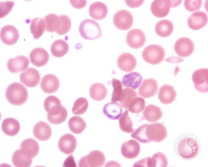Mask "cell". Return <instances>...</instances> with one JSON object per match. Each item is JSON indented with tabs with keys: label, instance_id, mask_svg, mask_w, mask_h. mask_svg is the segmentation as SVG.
Returning a JSON list of instances; mask_svg holds the SVG:
<instances>
[{
	"label": "cell",
	"instance_id": "obj_1",
	"mask_svg": "<svg viewBox=\"0 0 208 167\" xmlns=\"http://www.w3.org/2000/svg\"><path fill=\"white\" fill-rule=\"evenodd\" d=\"M137 136L141 143H147L152 141L159 142L166 137L167 130L161 123L144 124L139 127Z\"/></svg>",
	"mask_w": 208,
	"mask_h": 167
},
{
	"label": "cell",
	"instance_id": "obj_2",
	"mask_svg": "<svg viewBox=\"0 0 208 167\" xmlns=\"http://www.w3.org/2000/svg\"><path fill=\"white\" fill-rule=\"evenodd\" d=\"M7 101L15 105H20L26 101L28 93L26 88L21 83L15 82L9 84L5 92Z\"/></svg>",
	"mask_w": 208,
	"mask_h": 167
},
{
	"label": "cell",
	"instance_id": "obj_3",
	"mask_svg": "<svg viewBox=\"0 0 208 167\" xmlns=\"http://www.w3.org/2000/svg\"><path fill=\"white\" fill-rule=\"evenodd\" d=\"M79 31L81 37L87 40L95 39L102 36L101 29L96 21L87 19L80 24Z\"/></svg>",
	"mask_w": 208,
	"mask_h": 167
},
{
	"label": "cell",
	"instance_id": "obj_4",
	"mask_svg": "<svg viewBox=\"0 0 208 167\" xmlns=\"http://www.w3.org/2000/svg\"><path fill=\"white\" fill-rule=\"evenodd\" d=\"M199 150L198 144L194 139L185 137L181 140L178 145V151L180 155L185 159H190L195 157Z\"/></svg>",
	"mask_w": 208,
	"mask_h": 167
},
{
	"label": "cell",
	"instance_id": "obj_5",
	"mask_svg": "<svg viewBox=\"0 0 208 167\" xmlns=\"http://www.w3.org/2000/svg\"><path fill=\"white\" fill-rule=\"evenodd\" d=\"M165 56V51L162 47L155 44L147 46L142 53V56L144 61L152 65L160 63L164 60Z\"/></svg>",
	"mask_w": 208,
	"mask_h": 167
},
{
	"label": "cell",
	"instance_id": "obj_6",
	"mask_svg": "<svg viewBox=\"0 0 208 167\" xmlns=\"http://www.w3.org/2000/svg\"><path fill=\"white\" fill-rule=\"evenodd\" d=\"M106 161L105 156L101 151L94 150L79 160V167H100L102 166Z\"/></svg>",
	"mask_w": 208,
	"mask_h": 167
},
{
	"label": "cell",
	"instance_id": "obj_7",
	"mask_svg": "<svg viewBox=\"0 0 208 167\" xmlns=\"http://www.w3.org/2000/svg\"><path fill=\"white\" fill-rule=\"evenodd\" d=\"M133 17L129 11L121 10L117 11L113 18V23L118 29L127 30L132 26L133 23Z\"/></svg>",
	"mask_w": 208,
	"mask_h": 167
},
{
	"label": "cell",
	"instance_id": "obj_8",
	"mask_svg": "<svg viewBox=\"0 0 208 167\" xmlns=\"http://www.w3.org/2000/svg\"><path fill=\"white\" fill-rule=\"evenodd\" d=\"M208 68H201L195 71L192 79L196 89L199 92H208Z\"/></svg>",
	"mask_w": 208,
	"mask_h": 167
},
{
	"label": "cell",
	"instance_id": "obj_9",
	"mask_svg": "<svg viewBox=\"0 0 208 167\" xmlns=\"http://www.w3.org/2000/svg\"><path fill=\"white\" fill-rule=\"evenodd\" d=\"M171 0H155L153 1L151 5V10L155 17L162 18L169 13L171 7L175 6Z\"/></svg>",
	"mask_w": 208,
	"mask_h": 167
},
{
	"label": "cell",
	"instance_id": "obj_10",
	"mask_svg": "<svg viewBox=\"0 0 208 167\" xmlns=\"http://www.w3.org/2000/svg\"><path fill=\"white\" fill-rule=\"evenodd\" d=\"M194 49L193 42L189 38L184 37L180 38L175 42L174 50L179 56L186 57L190 55Z\"/></svg>",
	"mask_w": 208,
	"mask_h": 167
},
{
	"label": "cell",
	"instance_id": "obj_11",
	"mask_svg": "<svg viewBox=\"0 0 208 167\" xmlns=\"http://www.w3.org/2000/svg\"><path fill=\"white\" fill-rule=\"evenodd\" d=\"M145 40L144 33L142 30L138 29L130 30L126 37L127 44L131 48L134 49H138L142 47L144 45Z\"/></svg>",
	"mask_w": 208,
	"mask_h": 167
},
{
	"label": "cell",
	"instance_id": "obj_12",
	"mask_svg": "<svg viewBox=\"0 0 208 167\" xmlns=\"http://www.w3.org/2000/svg\"><path fill=\"white\" fill-rule=\"evenodd\" d=\"M40 76L38 71L33 68H29L22 72L20 75V80L26 86L32 88L39 83Z\"/></svg>",
	"mask_w": 208,
	"mask_h": 167
},
{
	"label": "cell",
	"instance_id": "obj_13",
	"mask_svg": "<svg viewBox=\"0 0 208 167\" xmlns=\"http://www.w3.org/2000/svg\"><path fill=\"white\" fill-rule=\"evenodd\" d=\"M19 37L18 30L14 26L7 25L3 27L0 31L1 41L7 45H13L16 43Z\"/></svg>",
	"mask_w": 208,
	"mask_h": 167
},
{
	"label": "cell",
	"instance_id": "obj_14",
	"mask_svg": "<svg viewBox=\"0 0 208 167\" xmlns=\"http://www.w3.org/2000/svg\"><path fill=\"white\" fill-rule=\"evenodd\" d=\"M77 145L76 138L70 134H67L62 136L58 142L59 150L63 153L69 154L75 151Z\"/></svg>",
	"mask_w": 208,
	"mask_h": 167
},
{
	"label": "cell",
	"instance_id": "obj_15",
	"mask_svg": "<svg viewBox=\"0 0 208 167\" xmlns=\"http://www.w3.org/2000/svg\"><path fill=\"white\" fill-rule=\"evenodd\" d=\"M158 90L157 81L153 78L144 79L138 89L139 94L144 98L154 96Z\"/></svg>",
	"mask_w": 208,
	"mask_h": 167
},
{
	"label": "cell",
	"instance_id": "obj_16",
	"mask_svg": "<svg viewBox=\"0 0 208 167\" xmlns=\"http://www.w3.org/2000/svg\"><path fill=\"white\" fill-rule=\"evenodd\" d=\"M121 151L123 157L127 159H132L139 155L140 151V146L137 141L131 139L122 144Z\"/></svg>",
	"mask_w": 208,
	"mask_h": 167
},
{
	"label": "cell",
	"instance_id": "obj_17",
	"mask_svg": "<svg viewBox=\"0 0 208 167\" xmlns=\"http://www.w3.org/2000/svg\"><path fill=\"white\" fill-rule=\"evenodd\" d=\"M29 61L28 58L23 55L10 58L7 63L8 69L11 73H17L25 71L28 67Z\"/></svg>",
	"mask_w": 208,
	"mask_h": 167
},
{
	"label": "cell",
	"instance_id": "obj_18",
	"mask_svg": "<svg viewBox=\"0 0 208 167\" xmlns=\"http://www.w3.org/2000/svg\"><path fill=\"white\" fill-rule=\"evenodd\" d=\"M40 85L44 92L51 94L55 92L58 89L60 82L56 76L53 74H48L42 78Z\"/></svg>",
	"mask_w": 208,
	"mask_h": 167
},
{
	"label": "cell",
	"instance_id": "obj_19",
	"mask_svg": "<svg viewBox=\"0 0 208 167\" xmlns=\"http://www.w3.org/2000/svg\"><path fill=\"white\" fill-rule=\"evenodd\" d=\"M117 65L120 70L129 73L132 71L135 68L137 61L135 57L131 54L123 53L118 58Z\"/></svg>",
	"mask_w": 208,
	"mask_h": 167
},
{
	"label": "cell",
	"instance_id": "obj_20",
	"mask_svg": "<svg viewBox=\"0 0 208 167\" xmlns=\"http://www.w3.org/2000/svg\"><path fill=\"white\" fill-rule=\"evenodd\" d=\"M29 58L31 63L37 67L44 66L48 63L49 58L48 53L44 49L36 48L30 52Z\"/></svg>",
	"mask_w": 208,
	"mask_h": 167
},
{
	"label": "cell",
	"instance_id": "obj_21",
	"mask_svg": "<svg viewBox=\"0 0 208 167\" xmlns=\"http://www.w3.org/2000/svg\"><path fill=\"white\" fill-rule=\"evenodd\" d=\"M208 21L206 13L198 11L192 13L188 17L187 23L189 27L194 30H199L205 26Z\"/></svg>",
	"mask_w": 208,
	"mask_h": 167
},
{
	"label": "cell",
	"instance_id": "obj_22",
	"mask_svg": "<svg viewBox=\"0 0 208 167\" xmlns=\"http://www.w3.org/2000/svg\"><path fill=\"white\" fill-rule=\"evenodd\" d=\"M20 150L22 154L25 156L32 158L38 154L39 146L35 140L28 138L24 140L21 142Z\"/></svg>",
	"mask_w": 208,
	"mask_h": 167
},
{
	"label": "cell",
	"instance_id": "obj_23",
	"mask_svg": "<svg viewBox=\"0 0 208 167\" xmlns=\"http://www.w3.org/2000/svg\"><path fill=\"white\" fill-rule=\"evenodd\" d=\"M67 116L66 109L61 105L54 107L48 112L47 118L52 124H59L66 120Z\"/></svg>",
	"mask_w": 208,
	"mask_h": 167
},
{
	"label": "cell",
	"instance_id": "obj_24",
	"mask_svg": "<svg viewBox=\"0 0 208 167\" xmlns=\"http://www.w3.org/2000/svg\"><path fill=\"white\" fill-rule=\"evenodd\" d=\"M33 132L34 137L41 141H46L51 137L52 131L50 126L46 122L41 121L34 126Z\"/></svg>",
	"mask_w": 208,
	"mask_h": 167
},
{
	"label": "cell",
	"instance_id": "obj_25",
	"mask_svg": "<svg viewBox=\"0 0 208 167\" xmlns=\"http://www.w3.org/2000/svg\"><path fill=\"white\" fill-rule=\"evenodd\" d=\"M177 93L174 87L167 84L161 86L159 90L158 98L162 103L171 104L176 98Z\"/></svg>",
	"mask_w": 208,
	"mask_h": 167
},
{
	"label": "cell",
	"instance_id": "obj_26",
	"mask_svg": "<svg viewBox=\"0 0 208 167\" xmlns=\"http://www.w3.org/2000/svg\"><path fill=\"white\" fill-rule=\"evenodd\" d=\"M90 16L96 20H101L105 18L108 13V9L105 4L97 1L92 4L89 8Z\"/></svg>",
	"mask_w": 208,
	"mask_h": 167
},
{
	"label": "cell",
	"instance_id": "obj_27",
	"mask_svg": "<svg viewBox=\"0 0 208 167\" xmlns=\"http://www.w3.org/2000/svg\"><path fill=\"white\" fill-rule=\"evenodd\" d=\"M122 109L118 103L111 102L106 104L102 111L108 118L112 120H117L120 118L122 113Z\"/></svg>",
	"mask_w": 208,
	"mask_h": 167
},
{
	"label": "cell",
	"instance_id": "obj_28",
	"mask_svg": "<svg viewBox=\"0 0 208 167\" xmlns=\"http://www.w3.org/2000/svg\"><path fill=\"white\" fill-rule=\"evenodd\" d=\"M2 131L6 135L13 136L19 132L20 126L19 122L16 119L8 118L4 119L1 124Z\"/></svg>",
	"mask_w": 208,
	"mask_h": 167
},
{
	"label": "cell",
	"instance_id": "obj_29",
	"mask_svg": "<svg viewBox=\"0 0 208 167\" xmlns=\"http://www.w3.org/2000/svg\"><path fill=\"white\" fill-rule=\"evenodd\" d=\"M162 115L160 108L152 104L147 106L143 113V118L151 122H155L160 120Z\"/></svg>",
	"mask_w": 208,
	"mask_h": 167
},
{
	"label": "cell",
	"instance_id": "obj_30",
	"mask_svg": "<svg viewBox=\"0 0 208 167\" xmlns=\"http://www.w3.org/2000/svg\"><path fill=\"white\" fill-rule=\"evenodd\" d=\"M174 25L170 20L164 19L159 21L155 26L156 34L162 37H168L172 33L174 30Z\"/></svg>",
	"mask_w": 208,
	"mask_h": 167
},
{
	"label": "cell",
	"instance_id": "obj_31",
	"mask_svg": "<svg viewBox=\"0 0 208 167\" xmlns=\"http://www.w3.org/2000/svg\"><path fill=\"white\" fill-rule=\"evenodd\" d=\"M108 91L105 86L102 84L96 83L92 85L89 89L90 97L93 100L100 101L106 97Z\"/></svg>",
	"mask_w": 208,
	"mask_h": 167
},
{
	"label": "cell",
	"instance_id": "obj_32",
	"mask_svg": "<svg viewBox=\"0 0 208 167\" xmlns=\"http://www.w3.org/2000/svg\"><path fill=\"white\" fill-rule=\"evenodd\" d=\"M142 79L140 73L134 72L124 75L122 79V83L124 86L131 87L136 89L141 83Z\"/></svg>",
	"mask_w": 208,
	"mask_h": 167
},
{
	"label": "cell",
	"instance_id": "obj_33",
	"mask_svg": "<svg viewBox=\"0 0 208 167\" xmlns=\"http://www.w3.org/2000/svg\"><path fill=\"white\" fill-rule=\"evenodd\" d=\"M69 49L68 43L64 40L59 39L53 43L51 47L50 51L54 56L59 58L65 55Z\"/></svg>",
	"mask_w": 208,
	"mask_h": 167
},
{
	"label": "cell",
	"instance_id": "obj_34",
	"mask_svg": "<svg viewBox=\"0 0 208 167\" xmlns=\"http://www.w3.org/2000/svg\"><path fill=\"white\" fill-rule=\"evenodd\" d=\"M44 21L46 31L53 33L56 32L59 28L61 20L59 16L54 13H50L44 17Z\"/></svg>",
	"mask_w": 208,
	"mask_h": 167
},
{
	"label": "cell",
	"instance_id": "obj_35",
	"mask_svg": "<svg viewBox=\"0 0 208 167\" xmlns=\"http://www.w3.org/2000/svg\"><path fill=\"white\" fill-rule=\"evenodd\" d=\"M45 29L44 20L36 17L33 19L31 22L30 30L33 38L37 39L43 35Z\"/></svg>",
	"mask_w": 208,
	"mask_h": 167
},
{
	"label": "cell",
	"instance_id": "obj_36",
	"mask_svg": "<svg viewBox=\"0 0 208 167\" xmlns=\"http://www.w3.org/2000/svg\"><path fill=\"white\" fill-rule=\"evenodd\" d=\"M137 96V92L133 89L129 87L124 88L122 90L119 101L122 107L127 109L132 101Z\"/></svg>",
	"mask_w": 208,
	"mask_h": 167
},
{
	"label": "cell",
	"instance_id": "obj_37",
	"mask_svg": "<svg viewBox=\"0 0 208 167\" xmlns=\"http://www.w3.org/2000/svg\"><path fill=\"white\" fill-rule=\"evenodd\" d=\"M68 126L70 130L76 134L81 133L87 126L83 118L77 116H73L70 118Z\"/></svg>",
	"mask_w": 208,
	"mask_h": 167
},
{
	"label": "cell",
	"instance_id": "obj_38",
	"mask_svg": "<svg viewBox=\"0 0 208 167\" xmlns=\"http://www.w3.org/2000/svg\"><path fill=\"white\" fill-rule=\"evenodd\" d=\"M12 161L15 167H29L32 164V159L26 157L22 154L20 149H18L13 154Z\"/></svg>",
	"mask_w": 208,
	"mask_h": 167
},
{
	"label": "cell",
	"instance_id": "obj_39",
	"mask_svg": "<svg viewBox=\"0 0 208 167\" xmlns=\"http://www.w3.org/2000/svg\"><path fill=\"white\" fill-rule=\"evenodd\" d=\"M128 109L125 110L119 120V126L123 132L130 133L135 131L133 128V123L129 115Z\"/></svg>",
	"mask_w": 208,
	"mask_h": 167
},
{
	"label": "cell",
	"instance_id": "obj_40",
	"mask_svg": "<svg viewBox=\"0 0 208 167\" xmlns=\"http://www.w3.org/2000/svg\"><path fill=\"white\" fill-rule=\"evenodd\" d=\"M88 106V102L87 99L85 97H80L75 101L72 109V112L75 115H82L86 112Z\"/></svg>",
	"mask_w": 208,
	"mask_h": 167
},
{
	"label": "cell",
	"instance_id": "obj_41",
	"mask_svg": "<svg viewBox=\"0 0 208 167\" xmlns=\"http://www.w3.org/2000/svg\"><path fill=\"white\" fill-rule=\"evenodd\" d=\"M145 101L141 97H137L131 102L128 108V110L131 113L139 114L144 109Z\"/></svg>",
	"mask_w": 208,
	"mask_h": 167
},
{
	"label": "cell",
	"instance_id": "obj_42",
	"mask_svg": "<svg viewBox=\"0 0 208 167\" xmlns=\"http://www.w3.org/2000/svg\"><path fill=\"white\" fill-rule=\"evenodd\" d=\"M112 84L113 88L111 100L112 102L119 101L122 91V86L121 81L114 78L112 79Z\"/></svg>",
	"mask_w": 208,
	"mask_h": 167
},
{
	"label": "cell",
	"instance_id": "obj_43",
	"mask_svg": "<svg viewBox=\"0 0 208 167\" xmlns=\"http://www.w3.org/2000/svg\"><path fill=\"white\" fill-rule=\"evenodd\" d=\"M59 17L61 20V26L55 32L59 35H63L70 30L71 25V21L70 18L65 15H61Z\"/></svg>",
	"mask_w": 208,
	"mask_h": 167
},
{
	"label": "cell",
	"instance_id": "obj_44",
	"mask_svg": "<svg viewBox=\"0 0 208 167\" xmlns=\"http://www.w3.org/2000/svg\"><path fill=\"white\" fill-rule=\"evenodd\" d=\"M151 158L153 167H166L167 166V159L163 153L158 152L154 154Z\"/></svg>",
	"mask_w": 208,
	"mask_h": 167
},
{
	"label": "cell",
	"instance_id": "obj_45",
	"mask_svg": "<svg viewBox=\"0 0 208 167\" xmlns=\"http://www.w3.org/2000/svg\"><path fill=\"white\" fill-rule=\"evenodd\" d=\"M202 1L200 0H185L184 5L186 9L190 12L199 10L202 5Z\"/></svg>",
	"mask_w": 208,
	"mask_h": 167
},
{
	"label": "cell",
	"instance_id": "obj_46",
	"mask_svg": "<svg viewBox=\"0 0 208 167\" xmlns=\"http://www.w3.org/2000/svg\"><path fill=\"white\" fill-rule=\"evenodd\" d=\"M15 4L12 1H7L0 2V18L7 15L11 11Z\"/></svg>",
	"mask_w": 208,
	"mask_h": 167
},
{
	"label": "cell",
	"instance_id": "obj_47",
	"mask_svg": "<svg viewBox=\"0 0 208 167\" xmlns=\"http://www.w3.org/2000/svg\"><path fill=\"white\" fill-rule=\"evenodd\" d=\"M61 104L59 99L57 97L53 95L48 96L44 102V106L45 110L47 112L51 107L54 106Z\"/></svg>",
	"mask_w": 208,
	"mask_h": 167
},
{
	"label": "cell",
	"instance_id": "obj_48",
	"mask_svg": "<svg viewBox=\"0 0 208 167\" xmlns=\"http://www.w3.org/2000/svg\"><path fill=\"white\" fill-rule=\"evenodd\" d=\"M133 166L153 167V163L152 158L147 157L135 163Z\"/></svg>",
	"mask_w": 208,
	"mask_h": 167
},
{
	"label": "cell",
	"instance_id": "obj_49",
	"mask_svg": "<svg viewBox=\"0 0 208 167\" xmlns=\"http://www.w3.org/2000/svg\"><path fill=\"white\" fill-rule=\"evenodd\" d=\"M63 166L65 167H77L76 163L72 154L69 156L64 160Z\"/></svg>",
	"mask_w": 208,
	"mask_h": 167
},
{
	"label": "cell",
	"instance_id": "obj_50",
	"mask_svg": "<svg viewBox=\"0 0 208 167\" xmlns=\"http://www.w3.org/2000/svg\"><path fill=\"white\" fill-rule=\"evenodd\" d=\"M70 1L73 7L77 9L83 8L87 3L86 0H70Z\"/></svg>",
	"mask_w": 208,
	"mask_h": 167
},
{
	"label": "cell",
	"instance_id": "obj_51",
	"mask_svg": "<svg viewBox=\"0 0 208 167\" xmlns=\"http://www.w3.org/2000/svg\"><path fill=\"white\" fill-rule=\"evenodd\" d=\"M126 4L129 7L136 8L141 5L144 1H129L125 0Z\"/></svg>",
	"mask_w": 208,
	"mask_h": 167
}]
</instances>
